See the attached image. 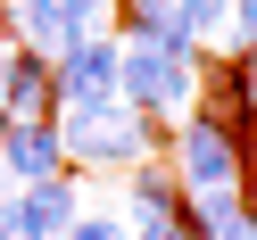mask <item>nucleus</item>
<instances>
[{"mask_svg": "<svg viewBox=\"0 0 257 240\" xmlns=\"http://www.w3.org/2000/svg\"><path fill=\"white\" fill-rule=\"evenodd\" d=\"M166 166L183 190H240V141L224 133L207 108H191V116H174L166 133Z\"/></svg>", "mask_w": 257, "mask_h": 240, "instance_id": "7ed1b4c3", "label": "nucleus"}, {"mask_svg": "<svg viewBox=\"0 0 257 240\" xmlns=\"http://www.w3.org/2000/svg\"><path fill=\"white\" fill-rule=\"evenodd\" d=\"M249 215H257V199H249Z\"/></svg>", "mask_w": 257, "mask_h": 240, "instance_id": "4468645a", "label": "nucleus"}, {"mask_svg": "<svg viewBox=\"0 0 257 240\" xmlns=\"http://www.w3.org/2000/svg\"><path fill=\"white\" fill-rule=\"evenodd\" d=\"M108 9H124V0H67V25H75V34H100Z\"/></svg>", "mask_w": 257, "mask_h": 240, "instance_id": "9d476101", "label": "nucleus"}, {"mask_svg": "<svg viewBox=\"0 0 257 240\" xmlns=\"http://www.w3.org/2000/svg\"><path fill=\"white\" fill-rule=\"evenodd\" d=\"M67 240H133V232H124V215H91V207H83Z\"/></svg>", "mask_w": 257, "mask_h": 240, "instance_id": "1a4fd4ad", "label": "nucleus"}, {"mask_svg": "<svg viewBox=\"0 0 257 240\" xmlns=\"http://www.w3.org/2000/svg\"><path fill=\"white\" fill-rule=\"evenodd\" d=\"M183 199H191V190L174 182V166H166V157H141V166H133V215H124V223H150V215H183Z\"/></svg>", "mask_w": 257, "mask_h": 240, "instance_id": "0eeeda50", "label": "nucleus"}, {"mask_svg": "<svg viewBox=\"0 0 257 240\" xmlns=\"http://www.w3.org/2000/svg\"><path fill=\"white\" fill-rule=\"evenodd\" d=\"M50 124H58V149H67V174L75 166L133 174L141 157H158L166 133H174V124H158V116H133L124 100H67V108H50Z\"/></svg>", "mask_w": 257, "mask_h": 240, "instance_id": "f257e3e1", "label": "nucleus"}, {"mask_svg": "<svg viewBox=\"0 0 257 240\" xmlns=\"http://www.w3.org/2000/svg\"><path fill=\"white\" fill-rule=\"evenodd\" d=\"M124 67H116V100L133 108V116H191L199 108V67L207 58H166L158 42H116Z\"/></svg>", "mask_w": 257, "mask_h": 240, "instance_id": "f03ea898", "label": "nucleus"}, {"mask_svg": "<svg viewBox=\"0 0 257 240\" xmlns=\"http://www.w3.org/2000/svg\"><path fill=\"white\" fill-rule=\"evenodd\" d=\"M174 17H183V34L199 42H232V0H174Z\"/></svg>", "mask_w": 257, "mask_h": 240, "instance_id": "6e6552de", "label": "nucleus"}, {"mask_svg": "<svg viewBox=\"0 0 257 240\" xmlns=\"http://www.w3.org/2000/svg\"><path fill=\"white\" fill-rule=\"evenodd\" d=\"M116 67H124V50H116V34H75L67 50L50 58V83H58V108L67 100H116Z\"/></svg>", "mask_w": 257, "mask_h": 240, "instance_id": "20e7f679", "label": "nucleus"}, {"mask_svg": "<svg viewBox=\"0 0 257 240\" xmlns=\"http://www.w3.org/2000/svg\"><path fill=\"white\" fill-rule=\"evenodd\" d=\"M0 240H25V232H17V207H9V199H0Z\"/></svg>", "mask_w": 257, "mask_h": 240, "instance_id": "ddd939ff", "label": "nucleus"}, {"mask_svg": "<svg viewBox=\"0 0 257 240\" xmlns=\"http://www.w3.org/2000/svg\"><path fill=\"white\" fill-rule=\"evenodd\" d=\"M9 207H17V232L25 240H67L75 215H83V182H75V174H50V182H25Z\"/></svg>", "mask_w": 257, "mask_h": 240, "instance_id": "423d86ee", "label": "nucleus"}, {"mask_svg": "<svg viewBox=\"0 0 257 240\" xmlns=\"http://www.w3.org/2000/svg\"><path fill=\"white\" fill-rule=\"evenodd\" d=\"M232 50H257V0H232Z\"/></svg>", "mask_w": 257, "mask_h": 240, "instance_id": "9b49d317", "label": "nucleus"}, {"mask_svg": "<svg viewBox=\"0 0 257 240\" xmlns=\"http://www.w3.org/2000/svg\"><path fill=\"white\" fill-rule=\"evenodd\" d=\"M240 182H249V199H257V133H249V149H240Z\"/></svg>", "mask_w": 257, "mask_h": 240, "instance_id": "f8f14e48", "label": "nucleus"}, {"mask_svg": "<svg viewBox=\"0 0 257 240\" xmlns=\"http://www.w3.org/2000/svg\"><path fill=\"white\" fill-rule=\"evenodd\" d=\"M0 174L9 182H50V174H67V149H58V124L50 116H9L0 124Z\"/></svg>", "mask_w": 257, "mask_h": 240, "instance_id": "39448f33", "label": "nucleus"}]
</instances>
